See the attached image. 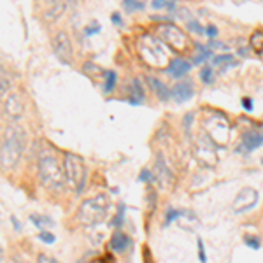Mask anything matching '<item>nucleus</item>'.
Wrapping results in <instances>:
<instances>
[{
    "instance_id": "obj_1",
    "label": "nucleus",
    "mask_w": 263,
    "mask_h": 263,
    "mask_svg": "<svg viewBox=\"0 0 263 263\" xmlns=\"http://www.w3.org/2000/svg\"><path fill=\"white\" fill-rule=\"evenodd\" d=\"M27 147V137L23 128L16 125H9L4 128L2 135V149H0V160L4 168H14L18 165L21 155Z\"/></svg>"
},
{
    "instance_id": "obj_2",
    "label": "nucleus",
    "mask_w": 263,
    "mask_h": 263,
    "mask_svg": "<svg viewBox=\"0 0 263 263\" xmlns=\"http://www.w3.org/2000/svg\"><path fill=\"white\" fill-rule=\"evenodd\" d=\"M109 207H111V202H109V197L104 193L95 195L91 198H86L81 205H79L78 211V219L79 223L84 224V227H97V224L104 223L105 218H107Z\"/></svg>"
},
{
    "instance_id": "obj_3",
    "label": "nucleus",
    "mask_w": 263,
    "mask_h": 263,
    "mask_svg": "<svg viewBox=\"0 0 263 263\" xmlns=\"http://www.w3.org/2000/svg\"><path fill=\"white\" fill-rule=\"evenodd\" d=\"M37 168H39V177H41L42 184H44L48 190L58 192V190H62L63 186L67 184L65 168H63V165L58 162L57 156L49 155V153L41 155Z\"/></svg>"
},
{
    "instance_id": "obj_4",
    "label": "nucleus",
    "mask_w": 263,
    "mask_h": 263,
    "mask_svg": "<svg viewBox=\"0 0 263 263\" xmlns=\"http://www.w3.org/2000/svg\"><path fill=\"white\" fill-rule=\"evenodd\" d=\"M63 168H65L67 186L76 193H83L84 182H86V168H84L83 160L72 153H67L63 158Z\"/></svg>"
},
{
    "instance_id": "obj_5",
    "label": "nucleus",
    "mask_w": 263,
    "mask_h": 263,
    "mask_svg": "<svg viewBox=\"0 0 263 263\" xmlns=\"http://www.w3.org/2000/svg\"><path fill=\"white\" fill-rule=\"evenodd\" d=\"M139 49H141L142 58L149 65L160 67L168 60V51L163 48L162 41H156L153 37H142Z\"/></svg>"
},
{
    "instance_id": "obj_6",
    "label": "nucleus",
    "mask_w": 263,
    "mask_h": 263,
    "mask_svg": "<svg viewBox=\"0 0 263 263\" xmlns=\"http://www.w3.org/2000/svg\"><path fill=\"white\" fill-rule=\"evenodd\" d=\"M158 35L165 44L171 46L176 51H186L190 48V39L181 28H177L172 23H163L158 27Z\"/></svg>"
},
{
    "instance_id": "obj_7",
    "label": "nucleus",
    "mask_w": 263,
    "mask_h": 263,
    "mask_svg": "<svg viewBox=\"0 0 263 263\" xmlns=\"http://www.w3.org/2000/svg\"><path fill=\"white\" fill-rule=\"evenodd\" d=\"M53 53L63 65H70L74 60V51H72V42L65 32H57L53 37Z\"/></svg>"
},
{
    "instance_id": "obj_8",
    "label": "nucleus",
    "mask_w": 263,
    "mask_h": 263,
    "mask_svg": "<svg viewBox=\"0 0 263 263\" xmlns=\"http://www.w3.org/2000/svg\"><path fill=\"white\" fill-rule=\"evenodd\" d=\"M258 200H260V195L254 188H244L240 190V193L235 197V200L232 203V211L235 214H242V213H248L256 207Z\"/></svg>"
},
{
    "instance_id": "obj_9",
    "label": "nucleus",
    "mask_w": 263,
    "mask_h": 263,
    "mask_svg": "<svg viewBox=\"0 0 263 263\" xmlns=\"http://www.w3.org/2000/svg\"><path fill=\"white\" fill-rule=\"evenodd\" d=\"M2 111L4 116L9 118L11 121H18L25 114V102L18 93H11L2 102Z\"/></svg>"
},
{
    "instance_id": "obj_10",
    "label": "nucleus",
    "mask_w": 263,
    "mask_h": 263,
    "mask_svg": "<svg viewBox=\"0 0 263 263\" xmlns=\"http://www.w3.org/2000/svg\"><path fill=\"white\" fill-rule=\"evenodd\" d=\"M263 146V130H249L242 135V141H240L239 151L242 153H253Z\"/></svg>"
},
{
    "instance_id": "obj_11",
    "label": "nucleus",
    "mask_w": 263,
    "mask_h": 263,
    "mask_svg": "<svg viewBox=\"0 0 263 263\" xmlns=\"http://www.w3.org/2000/svg\"><path fill=\"white\" fill-rule=\"evenodd\" d=\"M195 97V88L192 81H181L172 88V99L177 104H184V102L192 100Z\"/></svg>"
},
{
    "instance_id": "obj_12",
    "label": "nucleus",
    "mask_w": 263,
    "mask_h": 263,
    "mask_svg": "<svg viewBox=\"0 0 263 263\" xmlns=\"http://www.w3.org/2000/svg\"><path fill=\"white\" fill-rule=\"evenodd\" d=\"M190 70H192V65H190L184 58H174V60L168 62V65H167V74L174 79L184 78Z\"/></svg>"
},
{
    "instance_id": "obj_13",
    "label": "nucleus",
    "mask_w": 263,
    "mask_h": 263,
    "mask_svg": "<svg viewBox=\"0 0 263 263\" xmlns=\"http://www.w3.org/2000/svg\"><path fill=\"white\" fill-rule=\"evenodd\" d=\"M144 99H146V88L141 83V79L135 78L130 81V97H128V104L132 105H141Z\"/></svg>"
},
{
    "instance_id": "obj_14",
    "label": "nucleus",
    "mask_w": 263,
    "mask_h": 263,
    "mask_svg": "<svg viewBox=\"0 0 263 263\" xmlns=\"http://www.w3.org/2000/svg\"><path fill=\"white\" fill-rule=\"evenodd\" d=\"M147 84H149V90H153V93L162 102H167L172 97V90H168L167 84L162 83V79L147 78Z\"/></svg>"
},
{
    "instance_id": "obj_15",
    "label": "nucleus",
    "mask_w": 263,
    "mask_h": 263,
    "mask_svg": "<svg viewBox=\"0 0 263 263\" xmlns=\"http://www.w3.org/2000/svg\"><path fill=\"white\" fill-rule=\"evenodd\" d=\"M111 249L112 251H116V253H125L126 249L132 246V239L128 235H126L125 232H121V230H116L114 232V235H112V239H111Z\"/></svg>"
},
{
    "instance_id": "obj_16",
    "label": "nucleus",
    "mask_w": 263,
    "mask_h": 263,
    "mask_svg": "<svg viewBox=\"0 0 263 263\" xmlns=\"http://www.w3.org/2000/svg\"><path fill=\"white\" fill-rule=\"evenodd\" d=\"M69 9V4H67V0H60V2L53 4V6H49V9L44 12V20L46 21H57L60 20L63 16V12Z\"/></svg>"
},
{
    "instance_id": "obj_17",
    "label": "nucleus",
    "mask_w": 263,
    "mask_h": 263,
    "mask_svg": "<svg viewBox=\"0 0 263 263\" xmlns=\"http://www.w3.org/2000/svg\"><path fill=\"white\" fill-rule=\"evenodd\" d=\"M197 158L200 163H205L207 167H213L216 163V155L213 149H205L203 146H198L197 147Z\"/></svg>"
},
{
    "instance_id": "obj_18",
    "label": "nucleus",
    "mask_w": 263,
    "mask_h": 263,
    "mask_svg": "<svg viewBox=\"0 0 263 263\" xmlns=\"http://www.w3.org/2000/svg\"><path fill=\"white\" fill-rule=\"evenodd\" d=\"M211 57H213V49H211L209 46L197 44V54H195V58H193V62L197 63V65H200V63L207 62Z\"/></svg>"
},
{
    "instance_id": "obj_19",
    "label": "nucleus",
    "mask_w": 263,
    "mask_h": 263,
    "mask_svg": "<svg viewBox=\"0 0 263 263\" xmlns=\"http://www.w3.org/2000/svg\"><path fill=\"white\" fill-rule=\"evenodd\" d=\"M116 81L118 76L114 70H105V78H104V91L105 93H112L114 88H116Z\"/></svg>"
},
{
    "instance_id": "obj_20",
    "label": "nucleus",
    "mask_w": 263,
    "mask_h": 263,
    "mask_svg": "<svg viewBox=\"0 0 263 263\" xmlns=\"http://www.w3.org/2000/svg\"><path fill=\"white\" fill-rule=\"evenodd\" d=\"M30 221L35 224L39 230H44L46 227H53V224H54V221L51 218H48V216H41V214H32Z\"/></svg>"
},
{
    "instance_id": "obj_21",
    "label": "nucleus",
    "mask_w": 263,
    "mask_h": 263,
    "mask_svg": "<svg viewBox=\"0 0 263 263\" xmlns=\"http://www.w3.org/2000/svg\"><path fill=\"white\" fill-rule=\"evenodd\" d=\"M123 9L126 12H139V11H144L146 9V4L142 0H123Z\"/></svg>"
},
{
    "instance_id": "obj_22",
    "label": "nucleus",
    "mask_w": 263,
    "mask_h": 263,
    "mask_svg": "<svg viewBox=\"0 0 263 263\" xmlns=\"http://www.w3.org/2000/svg\"><path fill=\"white\" fill-rule=\"evenodd\" d=\"M151 7L156 11H162V9H168V11H176V0H153Z\"/></svg>"
},
{
    "instance_id": "obj_23",
    "label": "nucleus",
    "mask_w": 263,
    "mask_h": 263,
    "mask_svg": "<svg viewBox=\"0 0 263 263\" xmlns=\"http://www.w3.org/2000/svg\"><path fill=\"white\" fill-rule=\"evenodd\" d=\"M83 70L86 72L90 78H91V76H93V78H100V76H102V78H105V72L102 70L99 65H95V63H91V62H88L86 65L83 67Z\"/></svg>"
},
{
    "instance_id": "obj_24",
    "label": "nucleus",
    "mask_w": 263,
    "mask_h": 263,
    "mask_svg": "<svg viewBox=\"0 0 263 263\" xmlns=\"http://www.w3.org/2000/svg\"><path fill=\"white\" fill-rule=\"evenodd\" d=\"M214 79H216V76H214L213 67L205 65V67H203V69L200 70V81H202L203 84H213V83H214Z\"/></svg>"
},
{
    "instance_id": "obj_25",
    "label": "nucleus",
    "mask_w": 263,
    "mask_h": 263,
    "mask_svg": "<svg viewBox=\"0 0 263 263\" xmlns=\"http://www.w3.org/2000/svg\"><path fill=\"white\" fill-rule=\"evenodd\" d=\"M249 44H251L253 49L256 51H263V30H256L249 39Z\"/></svg>"
},
{
    "instance_id": "obj_26",
    "label": "nucleus",
    "mask_w": 263,
    "mask_h": 263,
    "mask_svg": "<svg viewBox=\"0 0 263 263\" xmlns=\"http://www.w3.org/2000/svg\"><path fill=\"white\" fill-rule=\"evenodd\" d=\"M186 27H188L190 33H195V35H203V33H205V28L202 27L198 20H190L188 23H186Z\"/></svg>"
},
{
    "instance_id": "obj_27",
    "label": "nucleus",
    "mask_w": 263,
    "mask_h": 263,
    "mask_svg": "<svg viewBox=\"0 0 263 263\" xmlns=\"http://www.w3.org/2000/svg\"><path fill=\"white\" fill-rule=\"evenodd\" d=\"M232 62H235L233 60V54L230 53H227V54H216V57L213 58V65H232Z\"/></svg>"
},
{
    "instance_id": "obj_28",
    "label": "nucleus",
    "mask_w": 263,
    "mask_h": 263,
    "mask_svg": "<svg viewBox=\"0 0 263 263\" xmlns=\"http://www.w3.org/2000/svg\"><path fill=\"white\" fill-rule=\"evenodd\" d=\"M125 211H126L125 203H121V205H120V209H118L116 218H114V221H112V227L116 228V230H121L123 223H125Z\"/></svg>"
},
{
    "instance_id": "obj_29",
    "label": "nucleus",
    "mask_w": 263,
    "mask_h": 263,
    "mask_svg": "<svg viewBox=\"0 0 263 263\" xmlns=\"http://www.w3.org/2000/svg\"><path fill=\"white\" fill-rule=\"evenodd\" d=\"M11 90V83H9V78H7V72L2 69V76H0V93H2V97L6 99L7 91Z\"/></svg>"
},
{
    "instance_id": "obj_30",
    "label": "nucleus",
    "mask_w": 263,
    "mask_h": 263,
    "mask_svg": "<svg viewBox=\"0 0 263 263\" xmlns=\"http://www.w3.org/2000/svg\"><path fill=\"white\" fill-rule=\"evenodd\" d=\"M244 244L251 249H260L261 248V240L256 235H244Z\"/></svg>"
},
{
    "instance_id": "obj_31",
    "label": "nucleus",
    "mask_w": 263,
    "mask_h": 263,
    "mask_svg": "<svg viewBox=\"0 0 263 263\" xmlns=\"http://www.w3.org/2000/svg\"><path fill=\"white\" fill-rule=\"evenodd\" d=\"M102 30V27H100V23H99V21H91V23L90 25H88V27L86 28H84V35H86V37H90V35H95V33H99Z\"/></svg>"
},
{
    "instance_id": "obj_32",
    "label": "nucleus",
    "mask_w": 263,
    "mask_h": 263,
    "mask_svg": "<svg viewBox=\"0 0 263 263\" xmlns=\"http://www.w3.org/2000/svg\"><path fill=\"white\" fill-rule=\"evenodd\" d=\"M174 12H176L177 18H179V20H184L186 23H188L190 20H193V18H192V12H190V9H186V7H177V9L174 11Z\"/></svg>"
},
{
    "instance_id": "obj_33",
    "label": "nucleus",
    "mask_w": 263,
    "mask_h": 263,
    "mask_svg": "<svg viewBox=\"0 0 263 263\" xmlns=\"http://www.w3.org/2000/svg\"><path fill=\"white\" fill-rule=\"evenodd\" d=\"M39 240H42V242H46V244H54L57 237H54L53 233L48 232V230H41V233H39Z\"/></svg>"
},
{
    "instance_id": "obj_34",
    "label": "nucleus",
    "mask_w": 263,
    "mask_h": 263,
    "mask_svg": "<svg viewBox=\"0 0 263 263\" xmlns=\"http://www.w3.org/2000/svg\"><path fill=\"white\" fill-rule=\"evenodd\" d=\"M181 214V211H176V209H168L167 214H165V224H171L174 219H177Z\"/></svg>"
},
{
    "instance_id": "obj_35",
    "label": "nucleus",
    "mask_w": 263,
    "mask_h": 263,
    "mask_svg": "<svg viewBox=\"0 0 263 263\" xmlns=\"http://www.w3.org/2000/svg\"><path fill=\"white\" fill-rule=\"evenodd\" d=\"M197 244H198V260H200V263H207V254H205V248H203L202 239H198Z\"/></svg>"
},
{
    "instance_id": "obj_36",
    "label": "nucleus",
    "mask_w": 263,
    "mask_h": 263,
    "mask_svg": "<svg viewBox=\"0 0 263 263\" xmlns=\"http://www.w3.org/2000/svg\"><path fill=\"white\" fill-rule=\"evenodd\" d=\"M139 181H142V182H153V181H155V176H153L149 171H142L141 177H139Z\"/></svg>"
},
{
    "instance_id": "obj_37",
    "label": "nucleus",
    "mask_w": 263,
    "mask_h": 263,
    "mask_svg": "<svg viewBox=\"0 0 263 263\" xmlns=\"http://www.w3.org/2000/svg\"><path fill=\"white\" fill-rule=\"evenodd\" d=\"M218 28L214 27V25H209V27L205 28V35L209 37V39H214V37H218Z\"/></svg>"
},
{
    "instance_id": "obj_38",
    "label": "nucleus",
    "mask_w": 263,
    "mask_h": 263,
    "mask_svg": "<svg viewBox=\"0 0 263 263\" xmlns=\"http://www.w3.org/2000/svg\"><path fill=\"white\" fill-rule=\"evenodd\" d=\"M111 20H112V23L116 25V27H123V18H121L120 12H112Z\"/></svg>"
},
{
    "instance_id": "obj_39",
    "label": "nucleus",
    "mask_w": 263,
    "mask_h": 263,
    "mask_svg": "<svg viewBox=\"0 0 263 263\" xmlns=\"http://www.w3.org/2000/svg\"><path fill=\"white\" fill-rule=\"evenodd\" d=\"M242 107L248 112H251L253 111V100L251 99H242Z\"/></svg>"
},
{
    "instance_id": "obj_40",
    "label": "nucleus",
    "mask_w": 263,
    "mask_h": 263,
    "mask_svg": "<svg viewBox=\"0 0 263 263\" xmlns=\"http://www.w3.org/2000/svg\"><path fill=\"white\" fill-rule=\"evenodd\" d=\"M11 223L14 224V228H16V232H21V224L18 223V219L14 218V216H11Z\"/></svg>"
},
{
    "instance_id": "obj_41",
    "label": "nucleus",
    "mask_w": 263,
    "mask_h": 263,
    "mask_svg": "<svg viewBox=\"0 0 263 263\" xmlns=\"http://www.w3.org/2000/svg\"><path fill=\"white\" fill-rule=\"evenodd\" d=\"M37 263H58V261L51 260V258H48V256H39V261Z\"/></svg>"
},
{
    "instance_id": "obj_42",
    "label": "nucleus",
    "mask_w": 263,
    "mask_h": 263,
    "mask_svg": "<svg viewBox=\"0 0 263 263\" xmlns=\"http://www.w3.org/2000/svg\"><path fill=\"white\" fill-rule=\"evenodd\" d=\"M78 2H79V0H67V4H69V7H76V6H78Z\"/></svg>"
},
{
    "instance_id": "obj_43",
    "label": "nucleus",
    "mask_w": 263,
    "mask_h": 263,
    "mask_svg": "<svg viewBox=\"0 0 263 263\" xmlns=\"http://www.w3.org/2000/svg\"><path fill=\"white\" fill-rule=\"evenodd\" d=\"M44 4H48V6H53V4H57V2H60V0H42Z\"/></svg>"
},
{
    "instance_id": "obj_44",
    "label": "nucleus",
    "mask_w": 263,
    "mask_h": 263,
    "mask_svg": "<svg viewBox=\"0 0 263 263\" xmlns=\"http://www.w3.org/2000/svg\"><path fill=\"white\" fill-rule=\"evenodd\" d=\"M91 263H105L104 260H95V261H91Z\"/></svg>"
},
{
    "instance_id": "obj_45",
    "label": "nucleus",
    "mask_w": 263,
    "mask_h": 263,
    "mask_svg": "<svg viewBox=\"0 0 263 263\" xmlns=\"http://www.w3.org/2000/svg\"><path fill=\"white\" fill-rule=\"evenodd\" d=\"M261 163H263V158H261Z\"/></svg>"
}]
</instances>
